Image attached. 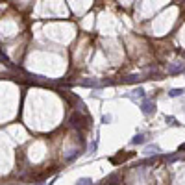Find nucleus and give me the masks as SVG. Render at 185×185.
<instances>
[{
  "instance_id": "obj_8",
  "label": "nucleus",
  "mask_w": 185,
  "mask_h": 185,
  "mask_svg": "<svg viewBox=\"0 0 185 185\" xmlns=\"http://www.w3.org/2000/svg\"><path fill=\"white\" fill-rule=\"evenodd\" d=\"M76 185H92V180L91 178H82L76 181Z\"/></svg>"
},
{
  "instance_id": "obj_2",
  "label": "nucleus",
  "mask_w": 185,
  "mask_h": 185,
  "mask_svg": "<svg viewBox=\"0 0 185 185\" xmlns=\"http://www.w3.org/2000/svg\"><path fill=\"white\" fill-rule=\"evenodd\" d=\"M131 157H135V152H119L117 155H113L111 157V163L113 165H120V163H124V161H128V159H131Z\"/></svg>"
},
{
  "instance_id": "obj_11",
  "label": "nucleus",
  "mask_w": 185,
  "mask_h": 185,
  "mask_svg": "<svg viewBox=\"0 0 185 185\" xmlns=\"http://www.w3.org/2000/svg\"><path fill=\"white\" fill-rule=\"evenodd\" d=\"M0 61H4L6 65H11V63H9V59H8V56H6L4 52H0Z\"/></svg>"
},
{
  "instance_id": "obj_10",
  "label": "nucleus",
  "mask_w": 185,
  "mask_h": 185,
  "mask_svg": "<svg viewBox=\"0 0 185 185\" xmlns=\"http://www.w3.org/2000/svg\"><path fill=\"white\" fill-rule=\"evenodd\" d=\"M133 92H135V96H139V98H143V96H145V91H143L141 87H139V89H135Z\"/></svg>"
},
{
  "instance_id": "obj_4",
  "label": "nucleus",
  "mask_w": 185,
  "mask_h": 185,
  "mask_svg": "<svg viewBox=\"0 0 185 185\" xmlns=\"http://www.w3.org/2000/svg\"><path fill=\"white\" fill-rule=\"evenodd\" d=\"M145 141H146V135H145V133H137V135L131 139V143H133V145H143Z\"/></svg>"
},
{
  "instance_id": "obj_12",
  "label": "nucleus",
  "mask_w": 185,
  "mask_h": 185,
  "mask_svg": "<svg viewBox=\"0 0 185 185\" xmlns=\"http://www.w3.org/2000/svg\"><path fill=\"white\" fill-rule=\"evenodd\" d=\"M95 152H96V141L89 145V154H95Z\"/></svg>"
},
{
  "instance_id": "obj_7",
  "label": "nucleus",
  "mask_w": 185,
  "mask_h": 185,
  "mask_svg": "<svg viewBox=\"0 0 185 185\" xmlns=\"http://www.w3.org/2000/svg\"><path fill=\"white\" fill-rule=\"evenodd\" d=\"M139 80H141V78H139V76H128V78H124L122 80V83H133V82H139Z\"/></svg>"
},
{
  "instance_id": "obj_9",
  "label": "nucleus",
  "mask_w": 185,
  "mask_h": 185,
  "mask_svg": "<svg viewBox=\"0 0 185 185\" xmlns=\"http://www.w3.org/2000/svg\"><path fill=\"white\" fill-rule=\"evenodd\" d=\"M169 95H170L172 98H176V96L183 95V89H170V92H169Z\"/></svg>"
},
{
  "instance_id": "obj_5",
  "label": "nucleus",
  "mask_w": 185,
  "mask_h": 185,
  "mask_svg": "<svg viewBox=\"0 0 185 185\" xmlns=\"http://www.w3.org/2000/svg\"><path fill=\"white\" fill-rule=\"evenodd\" d=\"M80 85H85V87H98L100 83H98L96 80H82Z\"/></svg>"
},
{
  "instance_id": "obj_1",
  "label": "nucleus",
  "mask_w": 185,
  "mask_h": 185,
  "mask_svg": "<svg viewBox=\"0 0 185 185\" xmlns=\"http://www.w3.org/2000/svg\"><path fill=\"white\" fill-rule=\"evenodd\" d=\"M68 126L78 130V133H82V131L91 128V117L85 111H74L71 117H68Z\"/></svg>"
},
{
  "instance_id": "obj_3",
  "label": "nucleus",
  "mask_w": 185,
  "mask_h": 185,
  "mask_svg": "<svg viewBox=\"0 0 185 185\" xmlns=\"http://www.w3.org/2000/svg\"><path fill=\"white\" fill-rule=\"evenodd\" d=\"M141 111H143L145 115H152V113L155 111V104H154L152 100H145V102L141 104Z\"/></svg>"
},
{
  "instance_id": "obj_14",
  "label": "nucleus",
  "mask_w": 185,
  "mask_h": 185,
  "mask_svg": "<svg viewBox=\"0 0 185 185\" xmlns=\"http://www.w3.org/2000/svg\"><path fill=\"white\" fill-rule=\"evenodd\" d=\"M178 152H185V143H183V145H180V146H178Z\"/></svg>"
},
{
  "instance_id": "obj_6",
  "label": "nucleus",
  "mask_w": 185,
  "mask_h": 185,
  "mask_svg": "<svg viewBox=\"0 0 185 185\" xmlns=\"http://www.w3.org/2000/svg\"><path fill=\"white\" fill-rule=\"evenodd\" d=\"M145 154H148V155H155V154H157V146H155V145L146 146V148H145Z\"/></svg>"
},
{
  "instance_id": "obj_13",
  "label": "nucleus",
  "mask_w": 185,
  "mask_h": 185,
  "mask_svg": "<svg viewBox=\"0 0 185 185\" xmlns=\"http://www.w3.org/2000/svg\"><path fill=\"white\" fill-rule=\"evenodd\" d=\"M102 122H104V124L111 122V115H104V117H102Z\"/></svg>"
}]
</instances>
